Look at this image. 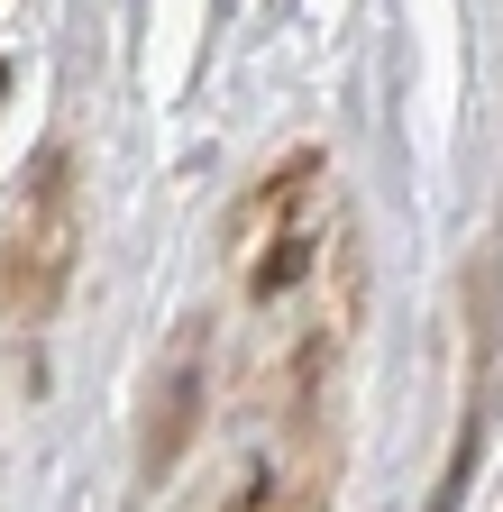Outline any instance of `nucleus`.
Masks as SVG:
<instances>
[{"instance_id":"f257e3e1","label":"nucleus","mask_w":503,"mask_h":512,"mask_svg":"<svg viewBox=\"0 0 503 512\" xmlns=\"http://www.w3.org/2000/svg\"><path fill=\"white\" fill-rule=\"evenodd\" d=\"M339 220H330V156L321 147H293L275 156L257 183L229 202V284L247 302V330H275L284 311L311 302V284L330 275L339 256Z\"/></svg>"},{"instance_id":"f03ea898","label":"nucleus","mask_w":503,"mask_h":512,"mask_svg":"<svg viewBox=\"0 0 503 512\" xmlns=\"http://www.w3.org/2000/svg\"><path fill=\"white\" fill-rule=\"evenodd\" d=\"M0 256H10V320H46L65 302L74 266H83V174L74 147H37V165L10 192L0 220Z\"/></svg>"},{"instance_id":"7ed1b4c3","label":"nucleus","mask_w":503,"mask_h":512,"mask_svg":"<svg viewBox=\"0 0 503 512\" xmlns=\"http://www.w3.org/2000/svg\"><path fill=\"white\" fill-rule=\"evenodd\" d=\"M202 403H211V330L193 320V330L165 348L156 384H147V412H138V485H165L183 467V448H193V430H202Z\"/></svg>"},{"instance_id":"20e7f679","label":"nucleus","mask_w":503,"mask_h":512,"mask_svg":"<svg viewBox=\"0 0 503 512\" xmlns=\"http://www.w3.org/2000/svg\"><path fill=\"white\" fill-rule=\"evenodd\" d=\"M321 494H330V467L311 476V467H293V458H257V467L229 485L220 512H321Z\"/></svg>"},{"instance_id":"39448f33","label":"nucleus","mask_w":503,"mask_h":512,"mask_svg":"<svg viewBox=\"0 0 503 512\" xmlns=\"http://www.w3.org/2000/svg\"><path fill=\"white\" fill-rule=\"evenodd\" d=\"M0 320H10V256H0Z\"/></svg>"}]
</instances>
